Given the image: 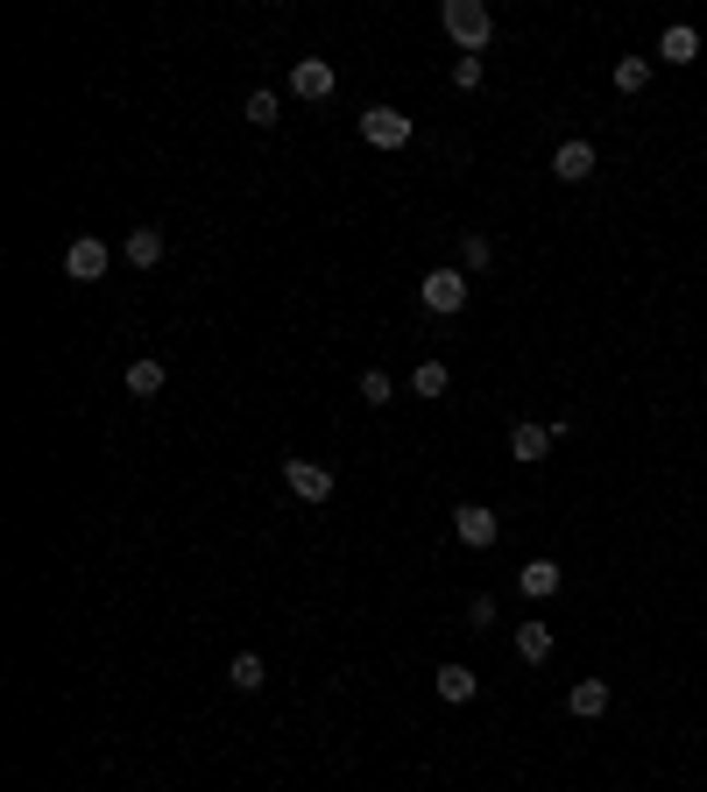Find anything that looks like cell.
<instances>
[{
    "label": "cell",
    "instance_id": "obj_13",
    "mask_svg": "<svg viewBox=\"0 0 707 792\" xmlns=\"http://www.w3.org/2000/svg\"><path fill=\"white\" fill-rule=\"evenodd\" d=\"M566 708H574L580 722H601V714H609V679H580L574 694H566Z\"/></svg>",
    "mask_w": 707,
    "mask_h": 792
},
{
    "label": "cell",
    "instance_id": "obj_11",
    "mask_svg": "<svg viewBox=\"0 0 707 792\" xmlns=\"http://www.w3.org/2000/svg\"><path fill=\"white\" fill-rule=\"evenodd\" d=\"M559 580H566V566H552V559H523L517 588L531 594V602H552V594H559Z\"/></svg>",
    "mask_w": 707,
    "mask_h": 792
},
{
    "label": "cell",
    "instance_id": "obj_24",
    "mask_svg": "<svg viewBox=\"0 0 707 792\" xmlns=\"http://www.w3.org/2000/svg\"><path fill=\"white\" fill-rule=\"evenodd\" d=\"M468 623H474V630H495V594H474V602H468Z\"/></svg>",
    "mask_w": 707,
    "mask_h": 792
},
{
    "label": "cell",
    "instance_id": "obj_10",
    "mask_svg": "<svg viewBox=\"0 0 707 792\" xmlns=\"http://www.w3.org/2000/svg\"><path fill=\"white\" fill-rule=\"evenodd\" d=\"M474 694H481V672H474V665H460V659H446V665H439V700L468 708Z\"/></svg>",
    "mask_w": 707,
    "mask_h": 792
},
{
    "label": "cell",
    "instance_id": "obj_16",
    "mask_svg": "<svg viewBox=\"0 0 707 792\" xmlns=\"http://www.w3.org/2000/svg\"><path fill=\"white\" fill-rule=\"evenodd\" d=\"M163 382H170L163 362H128V397H163Z\"/></svg>",
    "mask_w": 707,
    "mask_h": 792
},
{
    "label": "cell",
    "instance_id": "obj_22",
    "mask_svg": "<svg viewBox=\"0 0 707 792\" xmlns=\"http://www.w3.org/2000/svg\"><path fill=\"white\" fill-rule=\"evenodd\" d=\"M389 397H397V382H389L382 368H368V376H361V403H375V411H382Z\"/></svg>",
    "mask_w": 707,
    "mask_h": 792
},
{
    "label": "cell",
    "instance_id": "obj_9",
    "mask_svg": "<svg viewBox=\"0 0 707 792\" xmlns=\"http://www.w3.org/2000/svg\"><path fill=\"white\" fill-rule=\"evenodd\" d=\"M509 460H523V468H538V460H552V425H538V417H523V425H509Z\"/></svg>",
    "mask_w": 707,
    "mask_h": 792
},
{
    "label": "cell",
    "instance_id": "obj_15",
    "mask_svg": "<svg viewBox=\"0 0 707 792\" xmlns=\"http://www.w3.org/2000/svg\"><path fill=\"white\" fill-rule=\"evenodd\" d=\"M120 256H128L134 269H156V262H163V234H156V227H134L128 241H120Z\"/></svg>",
    "mask_w": 707,
    "mask_h": 792
},
{
    "label": "cell",
    "instance_id": "obj_2",
    "mask_svg": "<svg viewBox=\"0 0 707 792\" xmlns=\"http://www.w3.org/2000/svg\"><path fill=\"white\" fill-rule=\"evenodd\" d=\"M417 297H425L432 319H453V311H468V269H432V276L417 283Z\"/></svg>",
    "mask_w": 707,
    "mask_h": 792
},
{
    "label": "cell",
    "instance_id": "obj_12",
    "mask_svg": "<svg viewBox=\"0 0 707 792\" xmlns=\"http://www.w3.org/2000/svg\"><path fill=\"white\" fill-rule=\"evenodd\" d=\"M658 57H665V64H694V57H700V28L672 22L665 36H658Z\"/></svg>",
    "mask_w": 707,
    "mask_h": 792
},
{
    "label": "cell",
    "instance_id": "obj_21",
    "mask_svg": "<svg viewBox=\"0 0 707 792\" xmlns=\"http://www.w3.org/2000/svg\"><path fill=\"white\" fill-rule=\"evenodd\" d=\"M411 390H417V397H446V390H453V376H446V362H417Z\"/></svg>",
    "mask_w": 707,
    "mask_h": 792
},
{
    "label": "cell",
    "instance_id": "obj_8",
    "mask_svg": "<svg viewBox=\"0 0 707 792\" xmlns=\"http://www.w3.org/2000/svg\"><path fill=\"white\" fill-rule=\"evenodd\" d=\"M552 177H559V185H588V177H594V142H580V134H574V142H559V149H552Z\"/></svg>",
    "mask_w": 707,
    "mask_h": 792
},
{
    "label": "cell",
    "instance_id": "obj_5",
    "mask_svg": "<svg viewBox=\"0 0 707 792\" xmlns=\"http://www.w3.org/2000/svg\"><path fill=\"white\" fill-rule=\"evenodd\" d=\"M283 488L297 503H333V468H319V460H283Z\"/></svg>",
    "mask_w": 707,
    "mask_h": 792
},
{
    "label": "cell",
    "instance_id": "obj_14",
    "mask_svg": "<svg viewBox=\"0 0 707 792\" xmlns=\"http://www.w3.org/2000/svg\"><path fill=\"white\" fill-rule=\"evenodd\" d=\"M517 659L523 665H545L552 659V623H517Z\"/></svg>",
    "mask_w": 707,
    "mask_h": 792
},
{
    "label": "cell",
    "instance_id": "obj_19",
    "mask_svg": "<svg viewBox=\"0 0 707 792\" xmlns=\"http://www.w3.org/2000/svg\"><path fill=\"white\" fill-rule=\"evenodd\" d=\"M460 269H468V276L495 269V241H488V234H460Z\"/></svg>",
    "mask_w": 707,
    "mask_h": 792
},
{
    "label": "cell",
    "instance_id": "obj_20",
    "mask_svg": "<svg viewBox=\"0 0 707 792\" xmlns=\"http://www.w3.org/2000/svg\"><path fill=\"white\" fill-rule=\"evenodd\" d=\"M240 114H248V128H276L283 121V99L262 85V93H248V107H240Z\"/></svg>",
    "mask_w": 707,
    "mask_h": 792
},
{
    "label": "cell",
    "instance_id": "obj_17",
    "mask_svg": "<svg viewBox=\"0 0 707 792\" xmlns=\"http://www.w3.org/2000/svg\"><path fill=\"white\" fill-rule=\"evenodd\" d=\"M262 679H269V665L255 659V651H240V659L227 665V686H234V694H262Z\"/></svg>",
    "mask_w": 707,
    "mask_h": 792
},
{
    "label": "cell",
    "instance_id": "obj_7",
    "mask_svg": "<svg viewBox=\"0 0 707 792\" xmlns=\"http://www.w3.org/2000/svg\"><path fill=\"white\" fill-rule=\"evenodd\" d=\"M333 85H340V71L326 64V57H297L291 64V93L297 99H333Z\"/></svg>",
    "mask_w": 707,
    "mask_h": 792
},
{
    "label": "cell",
    "instance_id": "obj_23",
    "mask_svg": "<svg viewBox=\"0 0 707 792\" xmlns=\"http://www.w3.org/2000/svg\"><path fill=\"white\" fill-rule=\"evenodd\" d=\"M481 79H488V64H481V57H453V85H460V93H474Z\"/></svg>",
    "mask_w": 707,
    "mask_h": 792
},
{
    "label": "cell",
    "instance_id": "obj_3",
    "mask_svg": "<svg viewBox=\"0 0 707 792\" xmlns=\"http://www.w3.org/2000/svg\"><path fill=\"white\" fill-rule=\"evenodd\" d=\"M411 114H397V107H368L361 114V142L368 149H411Z\"/></svg>",
    "mask_w": 707,
    "mask_h": 792
},
{
    "label": "cell",
    "instance_id": "obj_6",
    "mask_svg": "<svg viewBox=\"0 0 707 792\" xmlns=\"http://www.w3.org/2000/svg\"><path fill=\"white\" fill-rule=\"evenodd\" d=\"M453 531H460V545H474V552H488L495 537H503V517L488 510V503H460L453 510Z\"/></svg>",
    "mask_w": 707,
    "mask_h": 792
},
{
    "label": "cell",
    "instance_id": "obj_18",
    "mask_svg": "<svg viewBox=\"0 0 707 792\" xmlns=\"http://www.w3.org/2000/svg\"><path fill=\"white\" fill-rule=\"evenodd\" d=\"M615 93H644V85H651V57H615Z\"/></svg>",
    "mask_w": 707,
    "mask_h": 792
},
{
    "label": "cell",
    "instance_id": "obj_1",
    "mask_svg": "<svg viewBox=\"0 0 707 792\" xmlns=\"http://www.w3.org/2000/svg\"><path fill=\"white\" fill-rule=\"evenodd\" d=\"M439 28L460 43V57H481L495 43V14L481 8V0H446V8H439Z\"/></svg>",
    "mask_w": 707,
    "mask_h": 792
},
{
    "label": "cell",
    "instance_id": "obj_4",
    "mask_svg": "<svg viewBox=\"0 0 707 792\" xmlns=\"http://www.w3.org/2000/svg\"><path fill=\"white\" fill-rule=\"evenodd\" d=\"M107 262H114V248L99 241V234H79V241L64 248V276L71 283H99V276H107Z\"/></svg>",
    "mask_w": 707,
    "mask_h": 792
}]
</instances>
